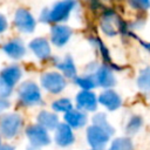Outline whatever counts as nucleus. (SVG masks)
<instances>
[{
  "instance_id": "nucleus-10",
  "label": "nucleus",
  "mask_w": 150,
  "mask_h": 150,
  "mask_svg": "<svg viewBox=\"0 0 150 150\" xmlns=\"http://www.w3.org/2000/svg\"><path fill=\"white\" fill-rule=\"evenodd\" d=\"M54 141L59 146H62V148L73 144L75 141L73 129L67 123H59L57 128L55 129Z\"/></svg>"
},
{
  "instance_id": "nucleus-18",
  "label": "nucleus",
  "mask_w": 150,
  "mask_h": 150,
  "mask_svg": "<svg viewBox=\"0 0 150 150\" xmlns=\"http://www.w3.org/2000/svg\"><path fill=\"white\" fill-rule=\"evenodd\" d=\"M0 77L6 82L8 83L11 87H13L21 77V69L18 67V66H11V67H7L5 68L2 71H1V75Z\"/></svg>"
},
{
  "instance_id": "nucleus-12",
  "label": "nucleus",
  "mask_w": 150,
  "mask_h": 150,
  "mask_svg": "<svg viewBox=\"0 0 150 150\" xmlns=\"http://www.w3.org/2000/svg\"><path fill=\"white\" fill-rule=\"evenodd\" d=\"M93 75L95 77L96 84L101 86L103 88H110V87L115 86V83H116V79H115V76L112 74L111 68H109L105 64L100 66L96 69L95 74H93Z\"/></svg>"
},
{
  "instance_id": "nucleus-4",
  "label": "nucleus",
  "mask_w": 150,
  "mask_h": 150,
  "mask_svg": "<svg viewBox=\"0 0 150 150\" xmlns=\"http://www.w3.org/2000/svg\"><path fill=\"white\" fill-rule=\"evenodd\" d=\"M22 125V117L19 114H7L0 120V132L6 138H13Z\"/></svg>"
},
{
  "instance_id": "nucleus-16",
  "label": "nucleus",
  "mask_w": 150,
  "mask_h": 150,
  "mask_svg": "<svg viewBox=\"0 0 150 150\" xmlns=\"http://www.w3.org/2000/svg\"><path fill=\"white\" fill-rule=\"evenodd\" d=\"M38 123L46 130H55L59 125V117L54 112L43 110L38 115Z\"/></svg>"
},
{
  "instance_id": "nucleus-29",
  "label": "nucleus",
  "mask_w": 150,
  "mask_h": 150,
  "mask_svg": "<svg viewBox=\"0 0 150 150\" xmlns=\"http://www.w3.org/2000/svg\"><path fill=\"white\" fill-rule=\"evenodd\" d=\"M6 28H7V20L2 14H0V33L5 32Z\"/></svg>"
},
{
  "instance_id": "nucleus-11",
  "label": "nucleus",
  "mask_w": 150,
  "mask_h": 150,
  "mask_svg": "<svg viewBox=\"0 0 150 150\" xmlns=\"http://www.w3.org/2000/svg\"><path fill=\"white\" fill-rule=\"evenodd\" d=\"M71 34H73V30L70 27L64 25H55L52 27V30H50L52 42L56 47H62L69 41Z\"/></svg>"
},
{
  "instance_id": "nucleus-23",
  "label": "nucleus",
  "mask_w": 150,
  "mask_h": 150,
  "mask_svg": "<svg viewBox=\"0 0 150 150\" xmlns=\"http://www.w3.org/2000/svg\"><path fill=\"white\" fill-rule=\"evenodd\" d=\"M52 108L56 112H68L73 109V103L69 98H59L52 103Z\"/></svg>"
},
{
  "instance_id": "nucleus-32",
  "label": "nucleus",
  "mask_w": 150,
  "mask_h": 150,
  "mask_svg": "<svg viewBox=\"0 0 150 150\" xmlns=\"http://www.w3.org/2000/svg\"><path fill=\"white\" fill-rule=\"evenodd\" d=\"M135 38H136V36H135ZM136 39H137V38H136ZM137 40H138V41H139V42L143 45V47H144L145 49L150 50V42H144V41H142V40H139V39H137Z\"/></svg>"
},
{
  "instance_id": "nucleus-6",
  "label": "nucleus",
  "mask_w": 150,
  "mask_h": 150,
  "mask_svg": "<svg viewBox=\"0 0 150 150\" xmlns=\"http://www.w3.org/2000/svg\"><path fill=\"white\" fill-rule=\"evenodd\" d=\"M110 135L97 125H90L87 128V141L93 149L102 150L109 142Z\"/></svg>"
},
{
  "instance_id": "nucleus-17",
  "label": "nucleus",
  "mask_w": 150,
  "mask_h": 150,
  "mask_svg": "<svg viewBox=\"0 0 150 150\" xmlns=\"http://www.w3.org/2000/svg\"><path fill=\"white\" fill-rule=\"evenodd\" d=\"M2 49L12 59H20L25 55V52H26L22 41L19 40V39H15V40H12V41L7 42L4 46Z\"/></svg>"
},
{
  "instance_id": "nucleus-7",
  "label": "nucleus",
  "mask_w": 150,
  "mask_h": 150,
  "mask_svg": "<svg viewBox=\"0 0 150 150\" xmlns=\"http://www.w3.org/2000/svg\"><path fill=\"white\" fill-rule=\"evenodd\" d=\"M26 135L30 142V145L35 148H41L50 144V137L47 130L39 124L29 125L26 129Z\"/></svg>"
},
{
  "instance_id": "nucleus-22",
  "label": "nucleus",
  "mask_w": 150,
  "mask_h": 150,
  "mask_svg": "<svg viewBox=\"0 0 150 150\" xmlns=\"http://www.w3.org/2000/svg\"><path fill=\"white\" fill-rule=\"evenodd\" d=\"M109 150H132V142L129 137H117L111 142Z\"/></svg>"
},
{
  "instance_id": "nucleus-25",
  "label": "nucleus",
  "mask_w": 150,
  "mask_h": 150,
  "mask_svg": "<svg viewBox=\"0 0 150 150\" xmlns=\"http://www.w3.org/2000/svg\"><path fill=\"white\" fill-rule=\"evenodd\" d=\"M91 42L94 43V46H96V47L100 49L101 55H102L103 61H104V64H105V66L110 64V68H112V66H111V60H110V56H109V52H108L107 47L104 46V43H103L98 38H96V36H95L94 39H91ZM108 67H109V66H108Z\"/></svg>"
},
{
  "instance_id": "nucleus-31",
  "label": "nucleus",
  "mask_w": 150,
  "mask_h": 150,
  "mask_svg": "<svg viewBox=\"0 0 150 150\" xmlns=\"http://www.w3.org/2000/svg\"><path fill=\"white\" fill-rule=\"evenodd\" d=\"M0 150H15V148L9 144H2L0 145Z\"/></svg>"
},
{
  "instance_id": "nucleus-27",
  "label": "nucleus",
  "mask_w": 150,
  "mask_h": 150,
  "mask_svg": "<svg viewBox=\"0 0 150 150\" xmlns=\"http://www.w3.org/2000/svg\"><path fill=\"white\" fill-rule=\"evenodd\" d=\"M12 88L8 83H6L1 77H0V98H6L12 94Z\"/></svg>"
},
{
  "instance_id": "nucleus-33",
  "label": "nucleus",
  "mask_w": 150,
  "mask_h": 150,
  "mask_svg": "<svg viewBox=\"0 0 150 150\" xmlns=\"http://www.w3.org/2000/svg\"><path fill=\"white\" fill-rule=\"evenodd\" d=\"M28 150H39V148H35V146H33V145H30Z\"/></svg>"
},
{
  "instance_id": "nucleus-21",
  "label": "nucleus",
  "mask_w": 150,
  "mask_h": 150,
  "mask_svg": "<svg viewBox=\"0 0 150 150\" xmlns=\"http://www.w3.org/2000/svg\"><path fill=\"white\" fill-rule=\"evenodd\" d=\"M74 82L82 88V90H90L93 88H95L97 84H96V81H95V77L94 75H84V76H76L74 79Z\"/></svg>"
},
{
  "instance_id": "nucleus-9",
  "label": "nucleus",
  "mask_w": 150,
  "mask_h": 150,
  "mask_svg": "<svg viewBox=\"0 0 150 150\" xmlns=\"http://www.w3.org/2000/svg\"><path fill=\"white\" fill-rule=\"evenodd\" d=\"M76 105L83 111H95L97 109V97L90 90H81L76 95Z\"/></svg>"
},
{
  "instance_id": "nucleus-35",
  "label": "nucleus",
  "mask_w": 150,
  "mask_h": 150,
  "mask_svg": "<svg viewBox=\"0 0 150 150\" xmlns=\"http://www.w3.org/2000/svg\"><path fill=\"white\" fill-rule=\"evenodd\" d=\"M0 145H1V144H0Z\"/></svg>"
},
{
  "instance_id": "nucleus-30",
  "label": "nucleus",
  "mask_w": 150,
  "mask_h": 150,
  "mask_svg": "<svg viewBox=\"0 0 150 150\" xmlns=\"http://www.w3.org/2000/svg\"><path fill=\"white\" fill-rule=\"evenodd\" d=\"M9 107V102L5 98H0V112L4 111L5 109H7Z\"/></svg>"
},
{
  "instance_id": "nucleus-24",
  "label": "nucleus",
  "mask_w": 150,
  "mask_h": 150,
  "mask_svg": "<svg viewBox=\"0 0 150 150\" xmlns=\"http://www.w3.org/2000/svg\"><path fill=\"white\" fill-rule=\"evenodd\" d=\"M137 86L142 90L150 91V67L141 70L139 76L137 79Z\"/></svg>"
},
{
  "instance_id": "nucleus-15",
  "label": "nucleus",
  "mask_w": 150,
  "mask_h": 150,
  "mask_svg": "<svg viewBox=\"0 0 150 150\" xmlns=\"http://www.w3.org/2000/svg\"><path fill=\"white\" fill-rule=\"evenodd\" d=\"M29 48L39 59H47L50 55V47L46 39L36 38L29 42Z\"/></svg>"
},
{
  "instance_id": "nucleus-3",
  "label": "nucleus",
  "mask_w": 150,
  "mask_h": 150,
  "mask_svg": "<svg viewBox=\"0 0 150 150\" xmlns=\"http://www.w3.org/2000/svg\"><path fill=\"white\" fill-rule=\"evenodd\" d=\"M18 95L20 101L26 105H35L41 103V93L34 82H23L18 89Z\"/></svg>"
},
{
  "instance_id": "nucleus-5",
  "label": "nucleus",
  "mask_w": 150,
  "mask_h": 150,
  "mask_svg": "<svg viewBox=\"0 0 150 150\" xmlns=\"http://www.w3.org/2000/svg\"><path fill=\"white\" fill-rule=\"evenodd\" d=\"M41 84L47 91L52 94H59L66 88L67 82L63 75L56 71H49V73H45L41 76Z\"/></svg>"
},
{
  "instance_id": "nucleus-19",
  "label": "nucleus",
  "mask_w": 150,
  "mask_h": 150,
  "mask_svg": "<svg viewBox=\"0 0 150 150\" xmlns=\"http://www.w3.org/2000/svg\"><path fill=\"white\" fill-rule=\"evenodd\" d=\"M56 67L63 73V75L66 77H76V68H75V63L73 61V59L67 55L61 62H59L56 64Z\"/></svg>"
},
{
  "instance_id": "nucleus-14",
  "label": "nucleus",
  "mask_w": 150,
  "mask_h": 150,
  "mask_svg": "<svg viewBox=\"0 0 150 150\" xmlns=\"http://www.w3.org/2000/svg\"><path fill=\"white\" fill-rule=\"evenodd\" d=\"M88 117L81 110L71 109L70 111L64 114V123H67L71 129H79L87 124Z\"/></svg>"
},
{
  "instance_id": "nucleus-1",
  "label": "nucleus",
  "mask_w": 150,
  "mask_h": 150,
  "mask_svg": "<svg viewBox=\"0 0 150 150\" xmlns=\"http://www.w3.org/2000/svg\"><path fill=\"white\" fill-rule=\"evenodd\" d=\"M75 6V0H62L56 2L52 9H45L41 15H40V20L43 22H60L66 20L71 9Z\"/></svg>"
},
{
  "instance_id": "nucleus-8",
  "label": "nucleus",
  "mask_w": 150,
  "mask_h": 150,
  "mask_svg": "<svg viewBox=\"0 0 150 150\" xmlns=\"http://www.w3.org/2000/svg\"><path fill=\"white\" fill-rule=\"evenodd\" d=\"M14 22L16 28L23 33H32L35 28V19L27 9H23V8H20L16 11Z\"/></svg>"
},
{
  "instance_id": "nucleus-20",
  "label": "nucleus",
  "mask_w": 150,
  "mask_h": 150,
  "mask_svg": "<svg viewBox=\"0 0 150 150\" xmlns=\"http://www.w3.org/2000/svg\"><path fill=\"white\" fill-rule=\"evenodd\" d=\"M93 124H94V125H97V127H100V128H102V129L105 130L110 136L115 132V129L110 125V123H109L108 120H107L105 114H103V112H98V114H96V115L93 117Z\"/></svg>"
},
{
  "instance_id": "nucleus-2",
  "label": "nucleus",
  "mask_w": 150,
  "mask_h": 150,
  "mask_svg": "<svg viewBox=\"0 0 150 150\" xmlns=\"http://www.w3.org/2000/svg\"><path fill=\"white\" fill-rule=\"evenodd\" d=\"M100 25H101L102 32L108 36L116 35L117 33H122L125 29L124 22L112 9L105 11L103 13Z\"/></svg>"
},
{
  "instance_id": "nucleus-28",
  "label": "nucleus",
  "mask_w": 150,
  "mask_h": 150,
  "mask_svg": "<svg viewBox=\"0 0 150 150\" xmlns=\"http://www.w3.org/2000/svg\"><path fill=\"white\" fill-rule=\"evenodd\" d=\"M130 5L141 11H145L150 7V0H130Z\"/></svg>"
},
{
  "instance_id": "nucleus-34",
  "label": "nucleus",
  "mask_w": 150,
  "mask_h": 150,
  "mask_svg": "<svg viewBox=\"0 0 150 150\" xmlns=\"http://www.w3.org/2000/svg\"><path fill=\"white\" fill-rule=\"evenodd\" d=\"M91 150H97V149H91Z\"/></svg>"
},
{
  "instance_id": "nucleus-13",
  "label": "nucleus",
  "mask_w": 150,
  "mask_h": 150,
  "mask_svg": "<svg viewBox=\"0 0 150 150\" xmlns=\"http://www.w3.org/2000/svg\"><path fill=\"white\" fill-rule=\"evenodd\" d=\"M97 101L100 104H102L110 111L118 109L122 104V100H121L120 95L111 89H107V90L102 91L100 94V96L97 97Z\"/></svg>"
},
{
  "instance_id": "nucleus-26",
  "label": "nucleus",
  "mask_w": 150,
  "mask_h": 150,
  "mask_svg": "<svg viewBox=\"0 0 150 150\" xmlns=\"http://www.w3.org/2000/svg\"><path fill=\"white\" fill-rule=\"evenodd\" d=\"M142 123H143V121H142V117H141V116H137V115H136V116H132V117L129 120L128 124H127V128H125L127 134H128V135H134V134H136V132L141 129Z\"/></svg>"
}]
</instances>
